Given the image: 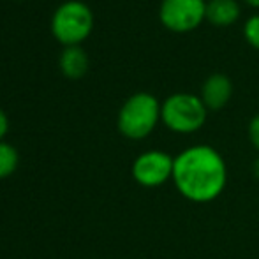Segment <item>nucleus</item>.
Listing matches in <instances>:
<instances>
[{
    "mask_svg": "<svg viewBox=\"0 0 259 259\" xmlns=\"http://www.w3.org/2000/svg\"><path fill=\"white\" fill-rule=\"evenodd\" d=\"M173 184L187 201L210 203L224 192L228 166L210 145H194L175 157Z\"/></svg>",
    "mask_w": 259,
    "mask_h": 259,
    "instance_id": "f257e3e1",
    "label": "nucleus"
},
{
    "mask_svg": "<svg viewBox=\"0 0 259 259\" xmlns=\"http://www.w3.org/2000/svg\"><path fill=\"white\" fill-rule=\"evenodd\" d=\"M160 118V104L152 94L138 92L123 103L116 125L129 140H143L155 129Z\"/></svg>",
    "mask_w": 259,
    "mask_h": 259,
    "instance_id": "f03ea898",
    "label": "nucleus"
},
{
    "mask_svg": "<svg viewBox=\"0 0 259 259\" xmlns=\"http://www.w3.org/2000/svg\"><path fill=\"white\" fill-rule=\"evenodd\" d=\"M206 106L194 94H173L160 104V120L173 133L191 134L201 129L206 120Z\"/></svg>",
    "mask_w": 259,
    "mask_h": 259,
    "instance_id": "7ed1b4c3",
    "label": "nucleus"
},
{
    "mask_svg": "<svg viewBox=\"0 0 259 259\" xmlns=\"http://www.w3.org/2000/svg\"><path fill=\"white\" fill-rule=\"evenodd\" d=\"M92 27V11L78 0L62 4L52 18L53 35L65 46H78L79 42H83L90 35Z\"/></svg>",
    "mask_w": 259,
    "mask_h": 259,
    "instance_id": "20e7f679",
    "label": "nucleus"
},
{
    "mask_svg": "<svg viewBox=\"0 0 259 259\" xmlns=\"http://www.w3.org/2000/svg\"><path fill=\"white\" fill-rule=\"evenodd\" d=\"M175 157L162 150H148L136 157L133 162V178L141 187H160L173 178Z\"/></svg>",
    "mask_w": 259,
    "mask_h": 259,
    "instance_id": "39448f33",
    "label": "nucleus"
},
{
    "mask_svg": "<svg viewBox=\"0 0 259 259\" xmlns=\"http://www.w3.org/2000/svg\"><path fill=\"white\" fill-rule=\"evenodd\" d=\"M162 25L169 30L187 32L201 25L206 18L205 0H162L159 9Z\"/></svg>",
    "mask_w": 259,
    "mask_h": 259,
    "instance_id": "423d86ee",
    "label": "nucleus"
},
{
    "mask_svg": "<svg viewBox=\"0 0 259 259\" xmlns=\"http://www.w3.org/2000/svg\"><path fill=\"white\" fill-rule=\"evenodd\" d=\"M233 94V83L226 74L215 72L205 79L201 87V101L205 103L206 109H221L228 104Z\"/></svg>",
    "mask_w": 259,
    "mask_h": 259,
    "instance_id": "0eeeda50",
    "label": "nucleus"
},
{
    "mask_svg": "<svg viewBox=\"0 0 259 259\" xmlns=\"http://www.w3.org/2000/svg\"><path fill=\"white\" fill-rule=\"evenodd\" d=\"M240 16V6L236 0H208L206 18L217 27H228Z\"/></svg>",
    "mask_w": 259,
    "mask_h": 259,
    "instance_id": "6e6552de",
    "label": "nucleus"
},
{
    "mask_svg": "<svg viewBox=\"0 0 259 259\" xmlns=\"http://www.w3.org/2000/svg\"><path fill=\"white\" fill-rule=\"evenodd\" d=\"M60 69L64 76L71 79H78L89 69V58L87 53L79 46H67L60 57Z\"/></svg>",
    "mask_w": 259,
    "mask_h": 259,
    "instance_id": "1a4fd4ad",
    "label": "nucleus"
},
{
    "mask_svg": "<svg viewBox=\"0 0 259 259\" xmlns=\"http://www.w3.org/2000/svg\"><path fill=\"white\" fill-rule=\"evenodd\" d=\"M18 162H20V157H18L16 148L13 145L0 141V180L11 177L16 171Z\"/></svg>",
    "mask_w": 259,
    "mask_h": 259,
    "instance_id": "9d476101",
    "label": "nucleus"
},
{
    "mask_svg": "<svg viewBox=\"0 0 259 259\" xmlns=\"http://www.w3.org/2000/svg\"><path fill=\"white\" fill-rule=\"evenodd\" d=\"M243 34H245V39L254 46V48L259 50V14H254L243 25Z\"/></svg>",
    "mask_w": 259,
    "mask_h": 259,
    "instance_id": "9b49d317",
    "label": "nucleus"
},
{
    "mask_svg": "<svg viewBox=\"0 0 259 259\" xmlns=\"http://www.w3.org/2000/svg\"><path fill=\"white\" fill-rule=\"evenodd\" d=\"M249 138H250V143H252V147L259 152V115L252 116V120H250V123H249Z\"/></svg>",
    "mask_w": 259,
    "mask_h": 259,
    "instance_id": "f8f14e48",
    "label": "nucleus"
},
{
    "mask_svg": "<svg viewBox=\"0 0 259 259\" xmlns=\"http://www.w3.org/2000/svg\"><path fill=\"white\" fill-rule=\"evenodd\" d=\"M7 131H9V120H7L6 113L0 109V141H2V138L7 134Z\"/></svg>",
    "mask_w": 259,
    "mask_h": 259,
    "instance_id": "ddd939ff",
    "label": "nucleus"
},
{
    "mask_svg": "<svg viewBox=\"0 0 259 259\" xmlns=\"http://www.w3.org/2000/svg\"><path fill=\"white\" fill-rule=\"evenodd\" d=\"M254 175H256V177L259 178V159L256 160V162H254Z\"/></svg>",
    "mask_w": 259,
    "mask_h": 259,
    "instance_id": "4468645a",
    "label": "nucleus"
},
{
    "mask_svg": "<svg viewBox=\"0 0 259 259\" xmlns=\"http://www.w3.org/2000/svg\"><path fill=\"white\" fill-rule=\"evenodd\" d=\"M245 2H249L250 6H256V7H259V0H245Z\"/></svg>",
    "mask_w": 259,
    "mask_h": 259,
    "instance_id": "2eb2a0df",
    "label": "nucleus"
}]
</instances>
